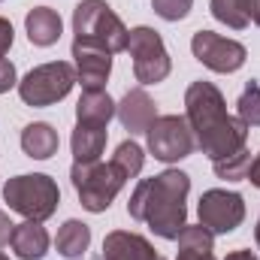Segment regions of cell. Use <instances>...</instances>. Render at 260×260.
I'll list each match as a JSON object with an SVG mask.
<instances>
[{
    "label": "cell",
    "instance_id": "cell-1",
    "mask_svg": "<svg viewBox=\"0 0 260 260\" xmlns=\"http://www.w3.org/2000/svg\"><path fill=\"white\" fill-rule=\"evenodd\" d=\"M185 118L194 130V142L206 157L221 160L245 148L248 124L242 118L227 115L224 97L212 82H194L185 94Z\"/></svg>",
    "mask_w": 260,
    "mask_h": 260
},
{
    "label": "cell",
    "instance_id": "cell-2",
    "mask_svg": "<svg viewBox=\"0 0 260 260\" xmlns=\"http://www.w3.org/2000/svg\"><path fill=\"white\" fill-rule=\"evenodd\" d=\"M188 191H191V179L179 170H167L136 185L127 212L130 218L145 221L160 239H176L188 218V209H185Z\"/></svg>",
    "mask_w": 260,
    "mask_h": 260
},
{
    "label": "cell",
    "instance_id": "cell-3",
    "mask_svg": "<svg viewBox=\"0 0 260 260\" xmlns=\"http://www.w3.org/2000/svg\"><path fill=\"white\" fill-rule=\"evenodd\" d=\"M73 34H76V43L97 46L109 55L127 52L130 30L106 0H82L73 12Z\"/></svg>",
    "mask_w": 260,
    "mask_h": 260
},
{
    "label": "cell",
    "instance_id": "cell-4",
    "mask_svg": "<svg viewBox=\"0 0 260 260\" xmlns=\"http://www.w3.org/2000/svg\"><path fill=\"white\" fill-rule=\"evenodd\" d=\"M3 200L9 203L12 212L24 215L27 221H46L55 215L58 203H61V191L55 185V179L34 173V176H15L3 185Z\"/></svg>",
    "mask_w": 260,
    "mask_h": 260
},
{
    "label": "cell",
    "instance_id": "cell-5",
    "mask_svg": "<svg viewBox=\"0 0 260 260\" xmlns=\"http://www.w3.org/2000/svg\"><path fill=\"white\" fill-rule=\"evenodd\" d=\"M70 179H73V188L82 200V206L88 212H106L112 206L115 194L124 188L127 176L109 160V164H100V160H91V164H73L70 170Z\"/></svg>",
    "mask_w": 260,
    "mask_h": 260
},
{
    "label": "cell",
    "instance_id": "cell-6",
    "mask_svg": "<svg viewBox=\"0 0 260 260\" xmlns=\"http://www.w3.org/2000/svg\"><path fill=\"white\" fill-rule=\"evenodd\" d=\"M73 85H76V70L67 61H52V64L30 70L18 82V97L27 106H52V103L64 100Z\"/></svg>",
    "mask_w": 260,
    "mask_h": 260
},
{
    "label": "cell",
    "instance_id": "cell-7",
    "mask_svg": "<svg viewBox=\"0 0 260 260\" xmlns=\"http://www.w3.org/2000/svg\"><path fill=\"white\" fill-rule=\"evenodd\" d=\"M127 52L133 58V76L142 85H157L170 76V55L164 40L151 27H133L127 40Z\"/></svg>",
    "mask_w": 260,
    "mask_h": 260
},
{
    "label": "cell",
    "instance_id": "cell-8",
    "mask_svg": "<svg viewBox=\"0 0 260 260\" xmlns=\"http://www.w3.org/2000/svg\"><path fill=\"white\" fill-rule=\"evenodd\" d=\"M145 136H148V151L164 164L188 157L197 145L194 130L188 124V118H182V115H157L151 121V127L145 130Z\"/></svg>",
    "mask_w": 260,
    "mask_h": 260
},
{
    "label": "cell",
    "instance_id": "cell-9",
    "mask_svg": "<svg viewBox=\"0 0 260 260\" xmlns=\"http://www.w3.org/2000/svg\"><path fill=\"white\" fill-rule=\"evenodd\" d=\"M191 52L203 67L215 73H236L245 64V46L227 37H218L212 30H197L191 40Z\"/></svg>",
    "mask_w": 260,
    "mask_h": 260
},
{
    "label": "cell",
    "instance_id": "cell-10",
    "mask_svg": "<svg viewBox=\"0 0 260 260\" xmlns=\"http://www.w3.org/2000/svg\"><path fill=\"white\" fill-rule=\"evenodd\" d=\"M245 218V203L233 191H206L200 197V224L212 233H233Z\"/></svg>",
    "mask_w": 260,
    "mask_h": 260
},
{
    "label": "cell",
    "instance_id": "cell-11",
    "mask_svg": "<svg viewBox=\"0 0 260 260\" xmlns=\"http://www.w3.org/2000/svg\"><path fill=\"white\" fill-rule=\"evenodd\" d=\"M73 58H76V82L85 91H103L106 79L112 73V55L97 49V46H85V43H73Z\"/></svg>",
    "mask_w": 260,
    "mask_h": 260
},
{
    "label": "cell",
    "instance_id": "cell-12",
    "mask_svg": "<svg viewBox=\"0 0 260 260\" xmlns=\"http://www.w3.org/2000/svg\"><path fill=\"white\" fill-rule=\"evenodd\" d=\"M115 115L124 124V130H130V136H133V133H145L151 127V121L157 118V106H154V100L142 88H133V91L124 94V100L115 106Z\"/></svg>",
    "mask_w": 260,
    "mask_h": 260
},
{
    "label": "cell",
    "instance_id": "cell-13",
    "mask_svg": "<svg viewBox=\"0 0 260 260\" xmlns=\"http://www.w3.org/2000/svg\"><path fill=\"white\" fill-rule=\"evenodd\" d=\"M154 248L145 236L115 230L103 239V260H154Z\"/></svg>",
    "mask_w": 260,
    "mask_h": 260
},
{
    "label": "cell",
    "instance_id": "cell-14",
    "mask_svg": "<svg viewBox=\"0 0 260 260\" xmlns=\"http://www.w3.org/2000/svg\"><path fill=\"white\" fill-rule=\"evenodd\" d=\"M9 245L21 260H43L49 251V233L40 221H24V224H15Z\"/></svg>",
    "mask_w": 260,
    "mask_h": 260
},
{
    "label": "cell",
    "instance_id": "cell-15",
    "mask_svg": "<svg viewBox=\"0 0 260 260\" xmlns=\"http://www.w3.org/2000/svg\"><path fill=\"white\" fill-rule=\"evenodd\" d=\"M24 27H27V40L34 46H52L61 40V15L49 6L30 9L24 18Z\"/></svg>",
    "mask_w": 260,
    "mask_h": 260
},
{
    "label": "cell",
    "instance_id": "cell-16",
    "mask_svg": "<svg viewBox=\"0 0 260 260\" xmlns=\"http://www.w3.org/2000/svg\"><path fill=\"white\" fill-rule=\"evenodd\" d=\"M115 115V103L112 97L103 91H82L79 103H76V118L79 124H94V127H106L109 118Z\"/></svg>",
    "mask_w": 260,
    "mask_h": 260
},
{
    "label": "cell",
    "instance_id": "cell-17",
    "mask_svg": "<svg viewBox=\"0 0 260 260\" xmlns=\"http://www.w3.org/2000/svg\"><path fill=\"white\" fill-rule=\"evenodd\" d=\"M103 148H106V127L76 124V130H73V157H76V164L100 160Z\"/></svg>",
    "mask_w": 260,
    "mask_h": 260
},
{
    "label": "cell",
    "instance_id": "cell-18",
    "mask_svg": "<svg viewBox=\"0 0 260 260\" xmlns=\"http://www.w3.org/2000/svg\"><path fill=\"white\" fill-rule=\"evenodd\" d=\"M21 148L27 157H37V160H46L58 151V133L55 127L37 121V124H27L21 130Z\"/></svg>",
    "mask_w": 260,
    "mask_h": 260
},
{
    "label": "cell",
    "instance_id": "cell-19",
    "mask_svg": "<svg viewBox=\"0 0 260 260\" xmlns=\"http://www.w3.org/2000/svg\"><path fill=\"white\" fill-rule=\"evenodd\" d=\"M55 245H58V254L67 260L82 257L88 251V245H91V227L82 224V221H67L64 227L58 230Z\"/></svg>",
    "mask_w": 260,
    "mask_h": 260
},
{
    "label": "cell",
    "instance_id": "cell-20",
    "mask_svg": "<svg viewBox=\"0 0 260 260\" xmlns=\"http://www.w3.org/2000/svg\"><path fill=\"white\" fill-rule=\"evenodd\" d=\"M251 9H254V0H212V15L233 30L248 27Z\"/></svg>",
    "mask_w": 260,
    "mask_h": 260
},
{
    "label": "cell",
    "instance_id": "cell-21",
    "mask_svg": "<svg viewBox=\"0 0 260 260\" xmlns=\"http://www.w3.org/2000/svg\"><path fill=\"white\" fill-rule=\"evenodd\" d=\"M248 170H251V154H248L245 148H239V151L230 154V157L215 160V176H218V179H227V182L248 179Z\"/></svg>",
    "mask_w": 260,
    "mask_h": 260
},
{
    "label": "cell",
    "instance_id": "cell-22",
    "mask_svg": "<svg viewBox=\"0 0 260 260\" xmlns=\"http://www.w3.org/2000/svg\"><path fill=\"white\" fill-rule=\"evenodd\" d=\"M142 160H145V154H142V148L127 139V142H121L118 148H115V154H112V164L127 176V179H136L139 176V170H142Z\"/></svg>",
    "mask_w": 260,
    "mask_h": 260
},
{
    "label": "cell",
    "instance_id": "cell-23",
    "mask_svg": "<svg viewBox=\"0 0 260 260\" xmlns=\"http://www.w3.org/2000/svg\"><path fill=\"white\" fill-rule=\"evenodd\" d=\"M176 239H179V248H182V251H203V254H209L212 245H215V233L206 230L203 224H197V227H188V224H185Z\"/></svg>",
    "mask_w": 260,
    "mask_h": 260
},
{
    "label": "cell",
    "instance_id": "cell-24",
    "mask_svg": "<svg viewBox=\"0 0 260 260\" xmlns=\"http://www.w3.org/2000/svg\"><path fill=\"white\" fill-rule=\"evenodd\" d=\"M236 109H239V118H242L248 127H260V82H248V85H245V91H242Z\"/></svg>",
    "mask_w": 260,
    "mask_h": 260
},
{
    "label": "cell",
    "instance_id": "cell-25",
    "mask_svg": "<svg viewBox=\"0 0 260 260\" xmlns=\"http://www.w3.org/2000/svg\"><path fill=\"white\" fill-rule=\"evenodd\" d=\"M194 0H151V9L164 18V21H179L191 12Z\"/></svg>",
    "mask_w": 260,
    "mask_h": 260
},
{
    "label": "cell",
    "instance_id": "cell-26",
    "mask_svg": "<svg viewBox=\"0 0 260 260\" xmlns=\"http://www.w3.org/2000/svg\"><path fill=\"white\" fill-rule=\"evenodd\" d=\"M12 85H15V67L6 58H0V94H6Z\"/></svg>",
    "mask_w": 260,
    "mask_h": 260
},
{
    "label": "cell",
    "instance_id": "cell-27",
    "mask_svg": "<svg viewBox=\"0 0 260 260\" xmlns=\"http://www.w3.org/2000/svg\"><path fill=\"white\" fill-rule=\"evenodd\" d=\"M12 230H15V224L9 221V215H6V212H0V248H6V245H9Z\"/></svg>",
    "mask_w": 260,
    "mask_h": 260
},
{
    "label": "cell",
    "instance_id": "cell-28",
    "mask_svg": "<svg viewBox=\"0 0 260 260\" xmlns=\"http://www.w3.org/2000/svg\"><path fill=\"white\" fill-rule=\"evenodd\" d=\"M12 24L6 21V18H0V55H6L9 52V46H12Z\"/></svg>",
    "mask_w": 260,
    "mask_h": 260
},
{
    "label": "cell",
    "instance_id": "cell-29",
    "mask_svg": "<svg viewBox=\"0 0 260 260\" xmlns=\"http://www.w3.org/2000/svg\"><path fill=\"white\" fill-rule=\"evenodd\" d=\"M248 182H251L254 188H260V151H257V157L251 160V170H248Z\"/></svg>",
    "mask_w": 260,
    "mask_h": 260
},
{
    "label": "cell",
    "instance_id": "cell-30",
    "mask_svg": "<svg viewBox=\"0 0 260 260\" xmlns=\"http://www.w3.org/2000/svg\"><path fill=\"white\" fill-rule=\"evenodd\" d=\"M179 260H215V254H212V251L203 254V251H182V248H179Z\"/></svg>",
    "mask_w": 260,
    "mask_h": 260
},
{
    "label": "cell",
    "instance_id": "cell-31",
    "mask_svg": "<svg viewBox=\"0 0 260 260\" xmlns=\"http://www.w3.org/2000/svg\"><path fill=\"white\" fill-rule=\"evenodd\" d=\"M224 260H257L251 251H233V254H227Z\"/></svg>",
    "mask_w": 260,
    "mask_h": 260
},
{
    "label": "cell",
    "instance_id": "cell-32",
    "mask_svg": "<svg viewBox=\"0 0 260 260\" xmlns=\"http://www.w3.org/2000/svg\"><path fill=\"white\" fill-rule=\"evenodd\" d=\"M251 18H254V24L260 27V0H254V9H251Z\"/></svg>",
    "mask_w": 260,
    "mask_h": 260
},
{
    "label": "cell",
    "instance_id": "cell-33",
    "mask_svg": "<svg viewBox=\"0 0 260 260\" xmlns=\"http://www.w3.org/2000/svg\"><path fill=\"white\" fill-rule=\"evenodd\" d=\"M254 239H257V245H260V221H257V227H254Z\"/></svg>",
    "mask_w": 260,
    "mask_h": 260
},
{
    "label": "cell",
    "instance_id": "cell-34",
    "mask_svg": "<svg viewBox=\"0 0 260 260\" xmlns=\"http://www.w3.org/2000/svg\"><path fill=\"white\" fill-rule=\"evenodd\" d=\"M0 260H9V257H6V254H0Z\"/></svg>",
    "mask_w": 260,
    "mask_h": 260
},
{
    "label": "cell",
    "instance_id": "cell-35",
    "mask_svg": "<svg viewBox=\"0 0 260 260\" xmlns=\"http://www.w3.org/2000/svg\"><path fill=\"white\" fill-rule=\"evenodd\" d=\"M154 260H164V257H154Z\"/></svg>",
    "mask_w": 260,
    "mask_h": 260
}]
</instances>
